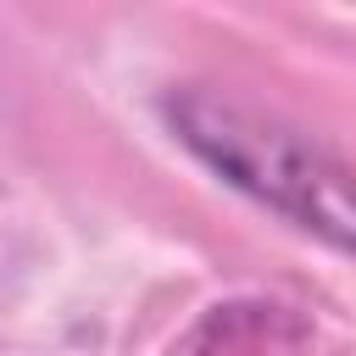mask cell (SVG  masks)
<instances>
[{"label":"cell","instance_id":"obj_1","mask_svg":"<svg viewBox=\"0 0 356 356\" xmlns=\"http://www.w3.org/2000/svg\"><path fill=\"white\" fill-rule=\"evenodd\" d=\"M161 122L228 189L278 211L289 228L323 239L328 250L356 256V172L306 128L200 83L167 89Z\"/></svg>","mask_w":356,"mask_h":356}]
</instances>
